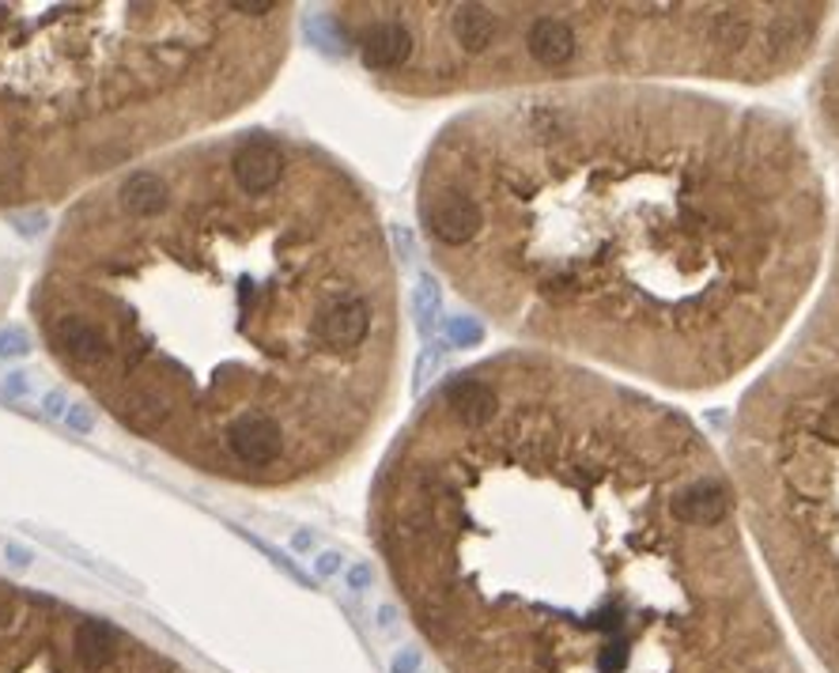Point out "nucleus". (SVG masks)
<instances>
[{"label":"nucleus","instance_id":"f257e3e1","mask_svg":"<svg viewBox=\"0 0 839 673\" xmlns=\"http://www.w3.org/2000/svg\"><path fill=\"white\" fill-rule=\"evenodd\" d=\"M424 227L439 247H465L485 227V212L465 189H439L431 201H424Z\"/></svg>","mask_w":839,"mask_h":673},{"label":"nucleus","instance_id":"f03ea898","mask_svg":"<svg viewBox=\"0 0 839 673\" xmlns=\"http://www.w3.org/2000/svg\"><path fill=\"white\" fill-rule=\"evenodd\" d=\"M224 443L239 462L247 465H268L280 458L284 450V432L280 424L268 413H242L239 421L227 424Z\"/></svg>","mask_w":839,"mask_h":673},{"label":"nucleus","instance_id":"7ed1b4c3","mask_svg":"<svg viewBox=\"0 0 839 673\" xmlns=\"http://www.w3.org/2000/svg\"><path fill=\"white\" fill-rule=\"evenodd\" d=\"M231 174H235V182H239L242 194L261 197V194H268V189H276V182H280V174H284L280 145H276V140H265V137H253L247 145H239L231 155Z\"/></svg>","mask_w":839,"mask_h":673},{"label":"nucleus","instance_id":"20e7f679","mask_svg":"<svg viewBox=\"0 0 839 673\" xmlns=\"http://www.w3.org/2000/svg\"><path fill=\"white\" fill-rule=\"evenodd\" d=\"M526 53L541 68H564L579 53V30L564 15H537L526 27Z\"/></svg>","mask_w":839,"mask_h":673},{"label":"nucleus","instance_id":"39448f33","mask_svg":"<svg viewBox=\"0 0 839 673\" xmlns=\"http://www.w3.org/2000/svg\"><path fill=\"white\" fill-rule=\"evenodd\" d=\"M442 406L454 413V421H462L465 427H485L492 424V416L500 413V394L492 383L473 375H458L442 386Z\"/></svg>","mask_w":839,"mask_h":673},{"label":"nucleus","instance_id":"423d86ee","mask_svg":"<svg viewBox=\"0 0 839 673\" xmlns=\"http://www.w3.org/2000/svg\"><path fill=\"white\" fill-rule=\"evenodd\" d=\"M318 337L326 340L329 348H355L363 345L371 329V307L363 303L360 296H345L337 303H329L318 319Z\"/></svg>","mask_w":839,"mask_h":673},{"label":"nucleus","instance_id":"0eeeda50","mask_svg":"<svg viewBox=\"0 0 839 673\" xmlns=\"http://www.w3.org/2000/svg\"><path fill=\"white\" fill-rule=\"evenodd\" d=\"M360 53L367 68L390 73V68H401L413 58V35H409V27H401V23L393 20L375 23V27L360 38Z\"/></svg>","mask_w":839,"mask_h":673},{"label":"nucleus","instance_id":"6e6552de","mask_svg":"<svg viewBox=\"0 0 839 673\" xmlns=\"http://www.w3.org/2000/svg\"><path fill=\"white\" fill-rule=\"evenodd\" d=\"M53 340L61 352H68L76 363H107L110 360V340L99 334V326H91L87 319L65 314L53 322Z\"/></svg>","mask_w":839,"mask_h":673},{"label":"nucleus","instance_id":"1a4fd4ad","mask_svg":"<svg viewBox=\"0 0 839 673\" xmlns=\"http://www.w3.org/2000/svg\"><path fill=\"white\" fill-rule=\"evenodd\" d=\"M450 30L465 53H485L500 35V20L485 4H458L450 15Z\"/></svg>","mask_w":839,"mask_h":673},{"label":"nucleus","instance_id":"9d476101","mask_svg":"<svg viewBox=\"0 0 839 673\" xmlns=\"http://www.w3.org/2000/svg\"><path fill=\"white\" fill-rule=\"evenodd\" d=\"M171 416V398L160 390V386H140V390H129V398L122 401V421L133 427V432H160Z\"/></svg>","mask_w":839,"mask_h":673},{"label":"nucleus","instance_id":"9b49d317","mask_svg":"<svg viewBox=\"0 0 839 673\" xmlns=\"http://www.w3.org/2000/svg\"><path fill=\"white\" fill-rule=\"evenodd\" d=\"M167 182L152 171H137L122 182V204L133 216H160L167 209Z\"/></svg>","mask_w":839,"mask_h":673},{"label":"nucleus","instance_id":"f8f14e48","mask_svg":"<svg viewBox=\"0 0 839 673\" xmlns=\"http://www.w3.org/2000/svg\"><path fill=\"white\" fill-rule=\"evenodd\" d=\"M117 651V632L114 624L107 621H84L80 628H76V655H80L84 666L99 670L107 666L110 659H114Z\"/></svg>","mask_w":839,"mask_h":673},{"label":"nucleus","instance_id":"ddd939ff","mask_svg":"<svg viewBox=\"0 0 839 673\" xmlns=\"http://www.w3.org/2000/svg\"><path fill=\"white\" fill-rule=\"evenodd\" d=\"M413 314H416L420 334L431 337L435 326H439V314H442V288L431 273H420V281L413 288Z\"/></svg>","mask_w":839,"mask_h":673},{"label":"nucleus","instance_id":"4468645a","mask_svg":"<svg viewBox=\"0 0 839 673\" xmlns=\"http://www.w3.org/2000/svg\"><path fill=\"white\" fill-rule=\"evenodd\" d=\"M442 340H447L450 348H477L480 340H485V326H480L477 319L458 314V319H447V326H442Z\"/></svg>","mask_w":839,"mask_h":673},{"label":"nucleus","instance_id":"2eb2a0df","mask_svg":"<svg viewBox=\"0 0 839 673\" xmlns=\"http://www.w3.org/2000/svg\"><path fill=\"white\" fill-rule=\"evenodd\" d=\"M30 352V340H27V334L23 329H0V356L4 360H20V356H27Z\"/></svg>","mask_w":839,"mask_h":673},{"label":"nucleus","instance_id":"dca6fc26","mask_svg":"<svg viewBox=\"0 0 839 673\" xmlns=\"http://www.w3.org/2000/svg\"><path fill=\"white\" fill-rule=\"evenodd\" d=\"M12 227L20 235H27V239H35V235H42L46 232V224H50V216L46 212H12Z\"/></svg>","mask_w":839,"mask_h":673},{"label":"nucleus","instance_id":"f3484780","mask_svg":"<svg viewBox=\"0 0 839 673\" xmlns=\"http://www.w3.org/2000/svg\"><path fill=\"white\" fill-rule=\"evenodd\" d=\"M439 360H442V348H424V352H420V363H416V390H424V383H427V375H435V371H439Z\"/></svg>","mask_w":839,"mask_h":673},{"label":"nucleus","instance_id":"a211bd4d","mask_svg":"<svg viewBox=\"0 0 839 673\" xmlns=\"http://www.w3.org/2000/svg\"><path fill=\"white\" fill-rule=\"evenodd\" d=\"M345 583L352 594H363V590H371V583H375V572H371V564H352L345 572Z\"/></svg>","mask_w":839,"mask_h":673},{"label":"nucleus","instance_id":"6ab92c4d","mask_svg":"<svg viewBox=\"0 0 839 673\" xmlns=\"http://www.w3.org/2000/svg\"><path fill=\"white\" fill-rule=\"evenodd\" d=\"M65 424H68V432L87 435V432H95V413L87 406H73L68 409V416H65Z\"/></svg>","mask_w":839,"mask_h":673},{"label":"nucleus","instance_id":"aec40b11","mask_svg":"<svg viewBox=\"0 0 839 673\" xmlns=\"http://www.w3.org/2000/svg\"><path fill=\"white\" fill-rule=\"evenodd\" d=\"M420 662H424V655H420L416 647H405V651L393 655L390 673H420Z\"/></svg>","mask_w":839,"mask_h":673},{"label":"nucleus","instance_id":"412c9836","mask_svg":"<svg viewBox=\"0 0 839 673\" xmlns=\"http://www.w3.org/2000/svg\"><path fill=\"white\" fill-rule=\"evenodd\" d=\"M42 409H46V416H53V421H65L68 409H73V406H68V398H65L61 390H50V394L42 398Z\"/></svg>","mask_w":839,"mask_h":673},{"label":"nucleus","instance_id":"4be33fe9","mask_svg":"<svg viewBox=\"0 0 839 673\" xmlns=\"http://www.w3.org/2000/svg\"><path fill=\"white\" fill-rule=\"evenodd\" d=\"M0 390H4L8 398H27V394H30V383H27V375H23V371H12V375H4Z\"/></svg>","mask_w":839,"mask_h":673},{"label":"nucleus","instance_id":"5701e85b","mask_svg":"<svg viewBox=\"0 0 839 673\" xmlns=\"http://www.w3.org/2000/svg\"><path fill=\"white\" fill-rule=\"evenodd\" d=\"M253 545H258V549H261V552H265V557H268V560H273V564H276V568H284V572H288V575H291V579H296V583H306V575H303V572H299V568H296V564H291V560H284V557H280V552H276V549H268V545H265V541H253Z\"/></svg>","mask_w":839,"mask_h":673},{"label":"nucleus","instance_id":"b1692460","mask_svg":"<svg viewBox=\"0 0 839 673\" xmlns=\"http://www.w3.org/2000/svg\"><path fill=\"white\" fill-rule=\"evenodd\" d=\"M314 572H318L322 579L337 575L340 572V552H318V560H314Z\"/></svg>","mask_w":839,"mask_h":673},{"label":"nucleus","instance_id":"393cba45","mask_svg":"<svg viewBox=\"0 0 839 673\" xmlns=\"http://www.w3.org/2000/svg\"><path fill=\"white\" fill-rule=\"evenodd\" d=\"M235 12H247V15H268V12H276V4L273 0H239V4H231Z\"/></svg>","mask_w":839,"mask_h":673},{"label":"nucleus","instance_id":"a878e982","mask_svg":"<svg viewBox=\"0 0 839 673\" xmlns=\"http://www.w3.org/2000/svg\"><path fill=\"white\" fill-rule=\"evenodd\" d=\"M291 549H296V552H314V549H318V537L306 534V529H296V534H291Z\"/></svg>","mask_w":839,"mask_h":673},{"label":"nucleus","instance_id":"bb28decb","mask_svg":"<svg viewBox=\"0 0 839 673\" xmlns=\"http://www.w3.org/2000/svg\"><path fill=\"white\" fill-rule=\"evenodd\" d=\"M4 557H8V564L12 568H30V552L27 549H20V545H4Z\"/></svg>","mask_w":839,"mask_h":673},{"label":"nucleus","instance_id":"cd10ccee","mask_svg":"<svg viewBox=\"0 0 839 673\" xmlns=\"http://www.w3.org/2000/svg\"><path fill=\"white\" fill-rule=\"evenodd\" d=\"M393 242H398L401 258H413V235H409V227H393Z\"/></svg>","mask_w":839,"mask_h":673},{"label":"nucleus","instance_id":"c85d7f7f","mask_svg":"<svg viewBox=\"0 0 839 673\" xmlns=\"http://www.w3.org/2000/svg\"><path fill=\"white\" fill-rule=\"evenodd\" d=\"M378 628H383V632H393V628H398V609H393V606H383V609H378Z\"/></svg>","mask_w":839,"mask_h":673}]
</instances>
